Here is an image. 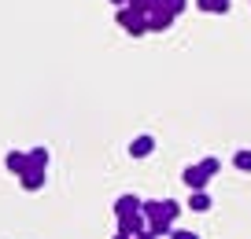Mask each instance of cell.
Returning <instances> with one entry per match:
<instances>
[{
    "instance_id": "1",
    "label": "cell",
    "mask_w": 251,
    "mask_h": 239,
    "mask_svg": "<svg viewBox=\"0 0 251 239\" xmlns=\"http://www.w3.org/2000/svg\"><path fill=\"white\" fill-rule=\"evenodd\" d=\"M141 214H144V221H148L151 236H170V232H174V217L166 214V202L163 199H144Z\"/></svg>"
},
{
    "instance_id": "2",
    "label": "cell",
    "mask_w": 251,
    "mask_h": 239,
    "mask_svg": "<svg viewBox=\"0 0 251 239\" xmlns=\"http://www.w3.org/2000/svg\"><path fill=\"white\" fill-rule=\"evenodd\" d=\"M115 22L122 26V30L129 33V37H144V33H148V19H144V11L129 8V4H126V8H118Z\"/></svg>"
},
{
    "instance_id": "3",
    "label": "cell",
    "mask_w": 251,
    "mask_h": 239,
    "mask_svg": "<svg viewBox=\"0 0 251 239\" xmlns=\"http://www.w3.org/2000/svg\"><path fill=\"white\" fill-rule=\"evenodd\" d=\"M181 180H185V188H188V192H207V180H211V177H207V173H203V166H185V173H181Z\"/></svg>"
},
{
    "instance_id": "4",
    "label": "cell",
    "mask_w": 251,
    "mask_h": 239,
    "mask_svg": "<svg viewBox=\"0 0 251 239\" xmlns=\"http://www.w3.org/2000/svg\"><path fill=\"white\" fill-rule=\"evenodd\" d=\"M144 232H148V221H144V214L118 217V236H129V239H137V236H144Z\"/></svg>"
},
{
    "instance_id": "5",
    "label": "cell",
    "mask_w": 251,
    "mask_h": 239,
    "mask_svg": "<svg viewBox=\"0 0 251 239\" xmlns=\"http://www.w3.org/2000/svg\"><path fill=\"white\" fill-rule=\"evenodd\" d=\"M144 19H148V33H163V30H170V22H174V15L163 8V4H159V8H151Z\"/></svg>"
},
{
    "instance_id": "6",
    "label": "cell",
    "mask_w": 251,
    "mask_h": 239,
    "mask_svg": "<svg viewBox=\"0 0 251 239\" xmlns=\"http://www.w3.org/2000/svg\"><path fill=\"white\" fill-rule=\"evenodd\" d=\"M141 206H144V199L141 195H118V202H115V217H133V214H141Z\"/></svg>"
},
{
    "instance_id": "7",
    "label": "cell",
    "mask_w": 251,
    "mask_h": 239,
    "mask_svg": "<svg viewBox=\"0 0 251 239\" xmlns=\"http://www.w3.org/2000/svg\"><path fill=\"white\" fill-rule=\"evenodd\" d=\"M151 151H155V136H151V132H141V136L129 144V154H133V158H148Z\"/></svg>"
},
{
    "instance_id": "8",
    "label": "cell",
    "mask_w": 251,
    "mask_h": 239,
    "mask_svg": "<svg viewBox=\"0 0 251 239\" xmlns=\"http://www.w3.org/2000/svg\"><path fill=\"white\" fill-rule=\"evenodd\" d=\"M4 162H8V170L15 173V177H23V173L30 170V154H26V151H8V158H4Z\"/></svg>"
},
{
    "instance_id": "9",
    "label": "cell",
    "mask_w": 251,
    "mask_h": 239,
    "mask_svg": "<svg viewBox=\"0 0 251 239\" xmlns=\"http://www.w3.org/2000/svg\"><path fill=\"white\" fill-rule=\"evenodd\" d=\"M45 177H48L45 170H26L23 177H19L23 180V192H41V188H45Z\"/></svg>"
},
{
    "instance_id": "10",
    "label": "cell",
    "mask_w": 251,
    "mask_h": 239,
    "mask_svg": "<svg viewBox=\"0 0 251 239\" xmlns=\"http://www.w3.org/2000/svg\"><path fill=\"white\" fill-rule=\"evenodd\" d=\"M196 8L207 11V15H226V11H229V0H196Z\"/></svg>"
},
{
    "instance_id": "11",
    "label": "cell",
    "mask_w": 251,
    "mask_h": 239,
    "mask_svg": "<svg viewBox=\"0 0 251 239\" xmlns=\"http://www.w3.org/2000/svg\"><path fill=\"white\" fill-rule=\"evenodd\" d=\"M188 206L196 210V214H203V210H211V195L207 192H188Z\"/></svg>"
},
{
    "instance_id": "12",
    "label": "cell",
    "mask_w": 251,
    "mask_h": 239,
    "mask_svg": "<svg viewBox=\"0 0 251 239\" xmlns=\"http://www.w3.org/2000/svg\"><path fill=\"white\" fill-rule=\"evenodd\" d=\"M30 154V170H48V147H33Z\"/></svg>"
},
{
    "instance_id": "13",
    "label": "cell",
    "mask_w": 251,
    "mask_h": 239,
    "mask_svg": "<svg viewBox=\"0 0 251 239\" xmlns=\"http://www.w3.org/2000/svg\"><path fill=\"white\" fill-rule=\"evenodd\" d=\"M233 166H236L240 173H251V151H248V147H240V151L233 154Z\"/></svg>"
},
{
    "instance_id": "14",
    "label": "cell",
    "mask_w": 251,
    "mask_h": 239,
    "mask_svg": "<svg viewBox=\"0 0 251 239\" xmlns=\"http://www.w3.org/2000/svg\"><path fill=\"white\" fill-rule=\"evenodd\" d=\"M163 8H166V11H170V15H174V19H177V15H181V11H185V8H188V0H163Z\"/></svg>"
},
{
    "instance_id": "15",
    "label": "cell",
    "mask_w": 251,
    "mask_h": 239,
    "mask_svg": "<svg viewBox=\"0 0 251 239\" xmlns=\"http://www.w3.org/2000/svg\"><path fill=\"white\" fill-rule=\"evenodd\" d=\"M200 166H203V173H207V177H214V173L222 170V162H218V158H214V154H207V158H203V162H200Z\"/></svg>"
},
{
    "instance_id": "16",
    "label": "cell",
    "mask_w": 251,
    "mask_h": 239,
    "mask_svg": "<svg viewBox=\"0 0 251 239\" xmlns=\"http://www.w3.org/2000/svg\"><path fill=\"white\" fill-rule=\"evenodd\" d=\"M159 4H163V0H129V8H137V11H144V15H148L151 8H159Z\"/></svg>"
},
{
    "instance_id": "17",
    "label": "cell",
    "mask_w": 251,
    "mask_h": 239,
    "mask_svg": "<svg viewBox=\"0 0 251 239\" xmlns=\"http://www.w3.org/2000/svg\"><path fill=\"white\" fill-rule=\"evenodd\" d=\"M163 202H166V214L177 221V217H181V202H177V199H163Z\"/></svg>"
},
{
    "instance_id": "18",
    "label": "cell",
    "mask_w": 251,
    "mask_h": 239,
    "mask_svg": "<svg viewBox=\"0 0 251 239\" xmlns=\"http://www.w3.org/2000/svg\"><path fill=\"white\" fill-rule=\"evenodd\" d=\"M170 239H200V236H196V232H188V228H174Z\"/></svg>"
},
{
    "instance_id": "19",
    "label": "cell",
    "mask_w": 251,
    "mask_h": 239,
    "mask_svg": "<svg viewBox=\"0 0 251 239\" xmlns=\"http://www.w3.org/2000/svg\"><path fill=\"white\" fill-rule=\"evenodd\" d=\"M137 239H159V236H151V232H144V236H137Z\"/></svg>"
},
{
    "instance_id": "20",
    "label": "cell",
    "mask_w": 251,
    "mask_h": 239,
    "mask_svg": "<svg viewBox=\"0 0 251 239\" xmlns=\"http://www.w3.org/2000/svg\"><path fill=\"white\" fill-rule=\"evenodd\" d=\"M115 4H118V8H126V4H129V0H115Z\"/></svg>"
},
{
    "instance_id": "21",
    "label": "cell",
    "mask_w": 251,
    "mask_h": 239,
    "mask_svg": "<svg viewBox=\"0 0 251 239\" xmlns=\"http://www.w3.org/2000/svg\"><path fill=\"white\" fill-rule=\"evenodd\" d=\"M115 239H129V236H115Z\"/></svg>"
}]
</instances>
